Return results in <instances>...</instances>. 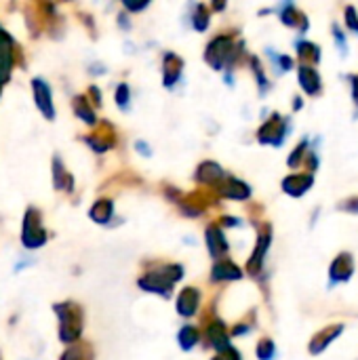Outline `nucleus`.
<instances>
[{
    "label": "nucleus",
    "mask_w": 358,
    "mask_h": 360,
    "mask_svg": "<svg viewBox=\"0 0 358 360\" xmlns=\"http://www.w3.org/2000/svg\"><path fill=\"white\" fill-rule=\"evenodd\" d=\"M53 312L59 319V340L68 346L80 342L82 329H84V312L78 304L74 302H63L55 304Z\"/></svg>",
    "instance_id": "obj_1"
},
{
    "label": "nucleus",
    "mask_w": 358,
    "mask_h": 360,
    "mask_svg": "<svg viewBox=\"0 0 358 360\" xmlns=\"http://www.w3.org/2000/svg\"><path fill=\"white\" fill-rule=\"evenodd\" d=\"M181 276H184L181 266H167L165 270H154V272L143 274L139 278V287L143 291H150V293L169 295L173 291V285L177 281H181Z\"/></svg>",
    "instance_id": "obj_2"
},
{
    "label": "nucleus",
    "mask_w": 358,
    "mask_h": 360,
    "mask_svg": "<svg viewBox=\"0 0 358 360\" xmlns=\"http://www.w3.org/2000/svg\"><path fill=\"white\" fill-rule=\"evenodd\" d=\"M46 230L42 228V213L36 207H27L21 226V245L25 249H38L46 243Z\"/></svg>",
    "instance_id": "obj_3"
},
{
    "label": "nucleus",
    "mask_w": 358,
    "mask_h": 360,
    "mask_svg": "<svg viewBox=\"0 0 358 360\" xmlns=\"http://www.w3.org/2000/svg\"><path fill=\"white\" fill-rule=\"evenodd\" d=\"M234 40L230 36H217L215 40L209 42L205 51V59L213 70H224L232 59H234Z\"/></svg>",
    "instance_id": "obj_4"
},
{
    "label": "nucleus",
    "mask_w": 358,
    "mask_h": 360,
    "mask_svg": "<svg viewBox=\"0 0 358 360\" xmlns=\"http://www.w3.org/2000/svg\"><path fill=\"white\" fill-rule=\"evenodd\" d=\"M32 93H34V101L40 110V114L46 120H55V105H53V93L51 86L46 84V80L42 78H34L32 80Z\"/></svg>",
    "instance_id": "obj_5"
},
{
    "label": "nucleus",
    "mask_w": 358,
    "mask_h": 360,
    "mask_svg": "<svg viewBox=\"0 0 358 360\" xmlns=\"http://www.w3.org/2000/svg\"><path fill=\"white\" fill-rule=\"evenodd\" d=\"M287 127H289L287 118H283V116L274 114V116H272V118L262 127V129H260L257 139H260L262 143L281 146V143H283V139H285V135H287Z\"/></svg>",
    "instance_id": "obj_6"
},
{
    "label": "nucleus",
    "mask_w": 358,
    "mask_h": 360,
    "mask_svg": "<svg viewBox=\"0 0 358 360\" xmlns=\"http://www.w3.org/2000/svg\"><path fill=\"white\" fill-rule=\"evenodd\" d=\"M15 55H19V46L15 44L11 34H6L2 30L0 32V78L4 82L11 78V72H13V65H15Z\"/></svg>",
    "instance_id": "obj_7"
},
{
    "label": "nucleus",
    "mask_w": 358,
    "mask_h": 360,
    "mask_svg": "<svg viewBox=\"0 0 358 360\" xmlns=\"http://www.w3.org/2000/svg\"><path fill=\"white\" fill-rule=\"evenodd\" d=\"M84 143H87V146H89L93 152H97V154H103V152H108L110 148H114V146H116L114 127H112V124H108V122L99 124V129H97L93 135L84 137Z\"/></svg>",
    "instance_id": "obj_8"
},
{
    "label": "nucleus",
    "mask_w": 358,
    "mask_h": 360,
    "mask_svg": "<svg viewBox=\"0 0 358 360\" xmlns=\"http://www.w3.org/2000/svg\"><path fill=\"white\" fill-rule=\"evenodd\" d=\"M270 243H272V230L266 226V228H262V232H260V236H257V247H255V251H253V255H251V259H249V270H251L253 274L262 270V264H264L266 251L270 249Z\"/></svg>",
    "instance_id": "obj_9"
},
{
    "label": "nucleus",
    "mask_w": 358,
    "mask_h": 360,
    "mask_svg": "<svg viewBox=\"0 0 358 360\" xmlns=\"http://www.w3.org/2000/svg\"><path fill=\"white\" fill-rule=\"evenodd\" d=\"M198 304H200V293L192 287L184 289L177 297V312L186 319L194 316V312L198 310Z\"/></svg>",
    "instance_id": "obj_10"
},
{
    "label": "nucleus",
    "mask_w": 358,
    "mask_h": 360,
    "mask_svg": "<svg viewBox=\"0 0 358 360\" xmlns=\"http://www.w3.org/2000/svg\"><path fill=\"white\" fill-rule=\"evenodd\" d=\"M207 247H209V253L213 257H222L228 253V243H226V236L222 232L219 226H209L207 228Z\"/></svg>",
    "instance_id": "obj_11"
},
{
    "label": "nucleus",
    "mask_w": 358,
    "mask_h": 360,
    "mask_svg": "<svg viewBox=\"0 0 358 360\" xmlns=\"http://www.w3.org/2000/svg\"><path fill=\"white\" fill-rule=\"evenodd\" d=\"M352 272H354L352 255L342 253V255L333 262V266H331V281H333V283H346V281H350Z\"/></svg>",
    "instance_id": "obj_12"
},
{
    "label": "nucleus",
    "mask_w": 358,
    "mask_h": 360,
    "mask_svg": "<svg viewBox=\"0 0 358 360\" xmlns=\"http://www.w3.org/2000/svg\"><path fill=\"white\" fill-rule=\"evenodd\" d=\"M53 186L55 190H65V192H72L74 188V177L65 171L63 160L59 156H53Z\"/></svg>",
    "instance_id": "obj_13"
},
{
    "label": "nucleus",
    "mask_w": 358,
    "mask_h": 360,
    "mask_svg": "<svg viewBox=\"0 0 358 360\" xmlns=\"http://www.w3.org/2000/svg\"><path fill=\"white\" fill-rule=\"evenodd\" d=\"M312 186V175H306V173H300V175H291L283 181V190L289 194V196H302L310 190Z\"/></svg>",
    "instance_id": "obj_14"
},
{
    "label": "nucleus",
    "mask_w": 358,
    "mask_h": 360,
    "mask_svg": "<svg viewBox=\"0 0 358 360\" xmlns=\"http://www.w3.org/2000/svg\"><path fill=\"white\" fill-rule=\"evenodd\" d=\"M300 84L308 95H317L321 91V86H323L321 76L312 65H302L300 68Z\"/></svg>",
    "instance_id": "obj_15"
},
{
    "label": "nucleus",
    "mask_w": 358,
    "mask_h": 360,
    "mask_svg": "<svg viewBox=\"0 0 358 360\" xmlns=\"http://www.w3.org/2000/svg\"><path fill=\"white\" fill-rule=\"evenodd\" d=\"M184 70V61L175 55V53H167L165 55V86H173Z\"/></svg>",
    "instance_id": "obj_16"
},
{
    "label": "nucleus",
    "mask_w": 358,
    "mask_h": 360,
    "mask_svg": "<svg viewBox=\"0 0 358 360\" xmlns=\"http://www.w3.org/2000/svg\"><path fill=\"white\" fill-rule=\"evenodd\" d=\"M222 194L226 196V198H234V200H245V198H249L251 196V190H249V186L245 184V181H238V179H234V177H228V181L226 184H222Z\"/></svg>",
    "instance_id": "obj_17"
},
{
    "label": "nucleus",
    "mask_w": 358,
    "mask_h": 360,
    "mask_svg": "<svg viewBox=\"0 0 358 360\" xmlns=\"http://www.w3.org/2000/svg\"><path fill=\"white\" fill-rule=\"evenodd\" d=\"M344 331V327L342 325H333V327H327L325 331H321L314 340H312V344H310V352L312 354H319V352H323L340 333Z\"/></svg>",
    "instance_id": "obj_18"
},
{
    "label": "nucleus",
    "mask_w": 358,
    "mask_h": 360,
    "mask_svg": "<svg viewBox=\"0 0 358 360\" xmlns=\"http://www.w3.org/2000/svg\"><path fill=\"white\" fill-rule=\"evenodd\" d=\"M207 338H209V344H211L219 354L226 352V350L230 348V340H228L226 327H224L222 323H213V325L209 327V331H207Z\"/></svg>",
    "instance_id": "obj_19"
},
{
    "label": "nucleus",
    "mask_w": 358,
    "mask_h": 360,
    "mask_svg": "<svg viewBox=\"0 0 358 360\" xmlns=\"http://www.w3.org/2000/svg\"><path fill=\"white\" fill-rule=\"evenodd\" d=\"M95 354H93V346L89 342H76L72 346L65 348V352L61 354L59 360H93Z\"/></svg>",
    "instance_id": "obj_20"
},
{
    "label": "nucleus",
    "mask_w": 358,
    "mask_h": 360,
    "mask_svg": "<svg viewBox=\"0 0 358 360\" xmlns=\"http://www.w3.org/2000/svg\"><path fill=\"white\" fill-rule=\"evenodd\" d=\"M196 179L200 184H207V186L219 184L224 179V169L219 165H215V162H203L200 169H198V173H196Z\"/></svg>",
    "instance_id": "obj_21"
},
{
    "label": "nucleus",
    "mask_w": 358,
    "mask_h": 360,
    "mask_svg": "<svg viewBox=\"0 0 358 360\" xmlns=\"http://www.w3.org/2000/svg\"><path fill=\"white\" fill-rule=\"evenodd\" d=\"M72 105H74L76 116H78L82 122H87V124H95V122H97L95 110L91 108V103H89V97H87V95H76V97H74V101H72Z\"/></svg>",
    "instance_id": "obj_22"
},
{
    "label": "nucleus",
    "mask_w": 358,
    "mask_h": 360,
    "mask_svg": "<svg viewBox=\"0 0 358 360\" xmlns=\"http://www.w3.org/2000/svg\"><path fill=\"white\" fill-rule=\"evenodd\" d=\"M112 215H114V205H112V200H108V198L97 200V202L91 207V211H89V217H91L95 224H108V221L112 219Z\"/></svg>",
    "instance_id": "obj_23"
},
{
    "label": "nucleus",
    "mask_w": 358,
    "mask_h": 360,
    "mask_svg": "<svg viewBox=\"0 0 358 360\" xmlns=\"http://www.w3.org/2000/svg\"><path fill=\"white\" fill-rule=\"evenodd\" d=\"M213 281H238L243 276L241 268L234 266L232 262H222L213 268Z\"/></svg>",
    "instance_id": "obj_24"
},
{
    "label": "nucleus",
    "mask_w": 358,
    "mask_h": 360,
    "mask_svg": "<svg viewBox=\"0 0 358 360\" xmlns=\"http://www.w3.org/2000/svg\"><path fill=\"white\" fill-rule=\"evenodd\" d=\"M281 19H283V23H285V25L300 27V30H308V19H306L302 13H298V8H295L293 4H287V6H285V11H283Z\"/></svg>",
    "instance_id": "obj_25"
},
{
    "label": "nucleus",
    "mask_w": 358,
    "mask_h": 360,
    "mask_svg": "<svg viewBox=\"0 0 358 360\" xmlns=\"http://www.w3.org/2000/svg\"><path fill=\"white\" fill-rule=\"evenodd\" d=\"M298 51H300V57L304 59V65L319 63V59H321V51H319V46L312 44V42H300Z\"/></svg>",
    "instance_id": "obj_26"
},
{
    "label": "nucleus",
    "mask_w": 358,
    "mask_h": 360,
    "mask_svg": "<svg viewBox=\"0 0 358 360\" xmlns=\"http://www.w3.org/2000/svg\"><path fill=\"white\" fill-rule=\"evenodd\" d=\"M198 340H200V335H198L196 327L188 325V327H184L179 331V346H181V350H192L198 344Z\"/></svg>",
    "instance_id": "obj_27"
},
{
    "label": "nucleus",
    "mask_w": 358,
    "mask_h": 360,
    "mask_svg": "<svg viewBox=\"0 0 358 360\" xmlns=\"http://www.w3.org/2000/svg\"><path fill=\"white\" fill-rule=\"evenodd\" d=\"M194 27L198 30V32H205L207 27H209V11L205 8V4H198L196 6V13H194Z\"/></svg>",
    "instance_id": "obj_28"
},
{
    "label": "nucleus",
    "mask_w": 358,
    "mask_h": 360,
    "mask_svg": "<svg viewBox=\"0 0 358 360\" xmlns=\"http://www.w3.org/2000/svg\"><path fill=\"white\" fill-rule=\"evenodd\" d=\"M129 99H131L129 86H127L124 82H120V84L116 86V103H118V108L127 110V108H129Z\"/></svg>",
    "instance_id": "obj_29"
},
{
    "label": "nucleus",
    "mask_w": 358,
    "mask_h": 360,
    "mask_svg": "<svg viewBox=\"0 0 358 360\" xmlns=\"http://www.w3.org/2000/svg\"><path fill=\"white\" fill-rule=\"evenodd\" d=\"M257 356L262 360H270L274 356V344L272 340H262L260 346H257Z\"/></svg>",
    "instance_id": "obj_30"
},
{
    "label": "nucleus",
    "mask_w": 358,
    "mask_h": 360,
    "mask_svg": "<svg viewBox=\"0 0 358 360\" xmlns=\"http://www.w3.org/2000/svg\"><path fill=\"white\" fill-rule=\"evenodd\" d=\"M306 148H308V141H302V143L293 150V154L289 156V165H291V167H298V165H300V158L304 156Z\"/></svg>",
    "instance_id": "obj_31"
},
{
    "label": "nucleus",
    "mask_w": 358,
    "mask_h": 360,
    "mask_svg": "<svg viewBox=\"0 0 358 360\" xmlns=\"http://www.w3.org/2000/svg\"><path fill=\"white\" fill-rule=\"evenodd\" d=\"M346 23H348V27H350L352 32H357L358 34V13L354 6H348V8H346Z\"/></svg>",
    "instance_id": "obj_32"
},
{
    "label": "nucleus",
    "mask_w": 358,
    "mask_h": 360,
    "mask_svg": "<svg viewBox=\"0 0 358 360\" xmlns=\"http://www.w3.org/2000/svg\"><path fill=\"white\" fill-rule=\"evenodd\" d=\"M253 72L257 74V80H260V86H262V91H266V89H268V80H266V76H264V72H262V65H260V61H257V59H253Z\"/></svg>",
    "instance_id": "obj_33"
},
{
    "label": "nucleus",
    "mask_w": 358,
    "mask_h": 360,
    "mask_svg": "<svg viewBox=\"0 0 358 360\" xmlns=\"http://www.w3.org/2000/svg\"><path fill=\"white\" fill-rule=\"evenodd\" d=\"M333 34H335V42H338V46H342V53L346 55L348 44H346V38H344V34L340 32V27H338V25H333Z\"/></svg>",
    "instance_id": "obj_34"
},
{
    "label": "nucleus",
    "mask_w": 358,
    "mask_h": 360,
    "mask_svg": "<svg viewBox=\"0 0 358 360\" xmlns=\"http://www.w3.org/2000/svg\"><path fill=\"white\" fill-rule=\"evenodd\" d=\"M87 97H91V99H93V103H95L97 108L101 105V93H99V89H97V86H91V89H89V93H87Z\"/></svg>",
    "instance_id": "obj_35"
},
{
    "label": "nucleus",
    "mask_w": 358,
    "mask_h": 360,
    "mask_svg": "<svg viewBox=\"0 0 358 360\" xmlns=\"http://www.w3.org/2000/svg\"><path fill=\"white\" fill-rule=\"evenodd\" d=\"M279 59V65H281V70H291L293 68V59L291 57H287V55H281V57H276Z\"/></svg>",
    "instance_id": "obj_36"
},
{
    "label": "nucleus",
    "mask_w": 358,
    "mask_h": 360,
    "mask_svg": "<svg viewBox=\"0 0 358 360\" xmlns=\"http://www.w3.org/2000/svg\"><path fill=\"white\" fill-rule=\"evenodd\" d=\"M352 97H354V103H358V74L352 76Z\"/></svg>",
    "instance_id": "obj_37"
},
{
    "label": "nucleus",
    "mask_w": 358,
    "mask_h": 360,
    "mask_svg": "<svg viewBox=\"0 0 358 360\" xmlns=\"http://www.w3.org/2000/svg\"><path fill=\"white\" fill-rule=\"evenodd\" d=\"M124 6H127V8H131V11H141V8H146V6H148V2H143V4H133V2H124Z\"/></svg>",
    "instance_id": "obj_38"
},
{
    "label": "nucleus",
    "mask_w": 358,
    "mask_h": 360,
    "mask_svg": "<svg viewBox=\"0 0 358 360\" xmlns=\"http://www.w3.org/2000/svg\"><path fill=\"white\" fill-rule=\"evenodd\" d=\"M135 148H139V150H141V154H146V156L150 154V148H148L143 141H137V143H135Z\"/></svg>",
    "instance_id": "obj_39"
},
{
    "label": "nucleus",
    "mask_w": 358,
    "mask_h": 360,
    "mask_svg": "<svg viewBox=\"0 0 358 360\" xmlns=\"http://www.w3.org/2000/svg\"><path fill=\"white\" fill-rule=\"evenodd\" d=\"M213 360H228V359H226L224 354H217V356H215V359H213Z\"/></svg>",
    "instance_id": "obj_40"
},
{
    "label": "nucleus",
    "mask_w": 358,
    "mask_h": 360,
    "mask_svg": "<svg viewBox=\"0 0 358 360\" xmlns=\"http://www.w3.org/2000/svg\"><path fill=\"white\" fill-rule=\"evenodd\" d=\"M2 86H4V80L0 78V91H2Z\"/></svg>",
    "instance_id": "obj_41"
},
{
    "label": "nucleus",
    "mask_w": 358,
    "mask_h": 360,
    "mask_svg": "<svg viewBox=\"0 0 358 360\" xmlns=\"http://www.w3.org/2000/svg\"><path fill=\"white\" fill-rule=\"evenodd\" d=\"M0 360H2V354H0Z\"/></svg>",
    "instance_id": "obj_42"
},
{
    "label": "nucleus",
    "mask_w": 358,
    "mask_h": 360,
    "mask_svg": "<svg viewBox=\"0 0 358 360\" xmlns=\"http://www.w3.org/2000/svg\"><path fill=\"white\" fill-rule=\"evenodd\" d=\"M0 32H2V27H0Z\"/></svg>",
    "instance_id": "obj_43"
}]
</instances>
